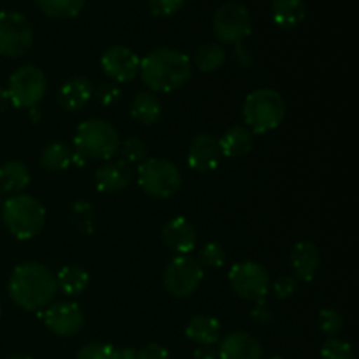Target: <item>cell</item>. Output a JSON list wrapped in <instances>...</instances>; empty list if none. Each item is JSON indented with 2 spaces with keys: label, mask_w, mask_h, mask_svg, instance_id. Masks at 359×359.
Here are the masks:
<instances>
[{
  "label": "cell",
  "mask_w": 359,
  "mask_h": 359,
  "mask_svg": "<svg viewBox=\"0 0 359 359\" xmlns=\"http://www.w3.org/2000/svg\"><path fill=\"white\" fill-rule=\"evenodd\" d=\"M56 293L55 273L42 263H21L11 273L9 297L23 311L39 312L49 307Z\"/></svg>",
  "instance_id": "cell-1"
},
{
  "label": "cell",
  "mask_w": 359,
  "mask_h": 359,
  "mask_svg": "<svg viewBox=\"0 0 359 359\" xmlns=\"http://www.w3.org/2000/svg\"><path fill=\"white\" fill-rule=\"evenodd\" d=\"M139 76L153 93H172L191 77V60L177 49H153L140 60Z\"/></svg>",
  "instance_id": "cell-2"
},
{
  "label": "cell",
  "mask_w": 359,
  "mask_h": 359,
  "mask_svg": "<svg viewBox=\"0 0 359 359\" xmlns=\"http://www.w3.org/2000/svg\"><path fill=\"white\" fill-rule=\"evenodd\" d=\"M286 100L273 88H259L245 97L242 105V118L251 133H269L279 128L286 118Z\"/></svg>",
  "instance_id": "cell-3"
},
{
  "label": "cell",
  "mask_w": 359,
  "mask_h": 359,
  "mask_svg": "<svg viewBox=\"0 0 359 359\" xmlns=\"http://www.w3.org/2000/svg\"><path fill=\"white\" fill-rule=\"evenodd\" d=\"M121 139L114 126L100 118L81 123L74 135V151L86 160L109 161L118 154Z\"/></svg>",
  "instance_id": "cell-4"
},
{
  "label": "cell",
  "mask_w": 359,
  "mask_h": 359,
  "mask_svg": "<svg viewBox=\"0 0 359 359\" xmlns=\"http://www.w3.org/2000/svg\"><path fill=\"white\" fill-rule=\"evenodd\" d=\"M2 219L13 237L18 241H30L44 228L46 209L35 196L18 193L4 202Z\"/></svg>",
  "instance_id": "cell-5"
},
{
  "label": "cell",
  "mask_w": 359,
  "mask_h": 359,
  "mask_svg": "<svg viewBox=\"0 0 359 359\" xmlns=\"http://www.w3.org/2000/svg\"><path fill=\"white\" fill-rule=\"evenodd\" d=\"M137 182L153 198H170L182 184V174L165 158H147L137 167Z\"/></svg>",
  "instance_id": "cell-6"
},
{
  "label": "cell",
  "mask_w": 359,
  "mask_h": 359,
  "mask_svg": "<svg viewBox=\"0 0 359 359\" xmlns=\"http://www.w3.org/2000/svg\"><path fill=\"white\" fill-rule=\"evenodd\" d=\"M48 90V81L44 72L35 65H23L14 70L9 77V95L11 105L18 109H34L44 98Z\"/></svg>",
  "instance_id": "cell-7"
},
{
  "label": "cell",
  "mask_w": 359,
  "mask_h": 359,
  "mask_svg": "<svg viewBox=\"0 0 359 359\" xmlns=\"http://www.w3.org/2000/svg\"><path fill=\"white\" fill-rule=\"evenodd\" d=\"M228 280L237 297L252 304L265 300L272 286L266 269L256 262L235 263L228 272Z\"/></svg>",
  "instance_id": "cell-8"
},
{
  "label": "cell",
  "mask_w": 359,
  "mask_h": 359,
  "mask_svg": "<svg viewBox=\"0 0 359 359\" xmlns=\"http://www.w3.org/2000/svg\"><path fill=\"white\" fill-rule=\"evenodd\" d=\"M203 280V266L189 255L175 256L163 272V286L174 298H188L195 293Z\"/></svg>",
  "instance_id": "cell-9"
},
{
  "label": "cell",
  "mask_w": 359,
  "mask_h": 359,
  "mask_svg": "<svg viewBox=\"0 0 359 359\" xmlns=\"http://www.w3.org/2000/svg\"><path fill=\"white\" fill-rule=\"evenodd\" d=\"M214 35L223 44H238L252 32V20L248 7L238 2H226L212 16Z\"/></svg>",
  "instance_id": "cell-10"
},
{
  "label": "cell",
  "mask_w": 359,
  "mask_h": 359,
  "mask_svg": "<svg viewBox=\"0 0 359 359\" xmlns=\"http://www.w3.org/2000/svg\"><path fill=\"white\" fill-rule=\"evenodd\" d=\"M34 44V30L23 14L16 11L0 13V55L20 58L27 55Z\"/></svg>",
  "instance_id": "cell-11"
},
{
  "label": "cell",
  "mask_w": 359,
  "mask_h": 359,
  "mask_svg": "<svg viewBox=\"0 0 359 359\" xmlns=\"http://www.w3.org/2000/svg\"><path fill=\"white\" fill-rule=\"evenodd\" d=\"M102 70L112 83H130L139 76L140 58L126 46H112L105 49L100 58Z\"/></svg>",
  "instance_id": "cell-12"
},
{
  "label": "cell",
  "mask_w": 359,
  "mask_h": 359,
  "mask_svg": "<svg viewBox=\"0 0 359 359\" xmlns=\"http://www.w3.org/2000/svg\"><path fill=\"white\" fill-rule=\"evenodd\" d=\"M46 328L56 337H74L84 325V314L74 302H60L44 309L42 314Z\"/></svg>",
  "instance_id": "cell-13"
},
{
  "label": "cell",
  "mask_w": 359,
  "mask_h": 359,
  "mask_svg": "<svg viewBox=\"0 0 359 359\" xmlns=\"http://www.w3.org/2000/svg\"><path fill=\"white\" fill-rule=\"evenodd\" d=\"M219 142L210 133H200L193 139L188 153V165L196 172H212L216 170L221 161Z\"/></svg>",
  "instance_id": "cell-14"
},
{
  "label": "cell",
  "mask_w": 359,
  "mask_h": 359,
  "mask_svg": "<svg viewBox=\"0 0 359 359\" xmlns=\"http://www.w3.org/2000/svg\"><path fill=\"white\" fill-rule=\"evenodd\" d=\"M290 266L294 279L311 283L321 266V252H319L318 245L309 241L294 244L290 252Z\"/></svg>",
  "instance_id": "cell-15"
},
{
  "label": "cell",
  "mask_w": 359,
  "mask_h": 359,
  "mask_svg": "<svg viewBox=\"0 0 359 359\" xmlns=\"http://www.w3.org/2000/svg\"><path fill=\"white\" fill-rule=\"evenodd\" d=\"M161 241L177 256L189 255L196 245V231L186 217H172L161 228Z\"/></svg>",
  "instance_id": "cell-16"
},
{
  "label": "cell",
  "mask_w": 359,
  "mask_h": 359,
  "mask_svg": "<svg viewBox=\"0 0 359 359\" xmlns=\"http://www.w3.org/2000/svg\"><path fill=\"white\" fill-rule=\"evenodd\" d=\"M217 356L219 359H262L263 347L251 333L233 332L221 340Z\"/></svg>",
  "instance_id": "cell-17"
},
{
  "label": "cell",
  "mask_w": 359,
  "mask_h": 359,
  "mask_svg": "<svg viewBox=\"0 0 359 359\" xmlns=\"http://www.w3.org/2000/svg\"><path fill=\"white\" fill-rule=\"evenodd\" d=\"M132 168L123 160H109L95 172V186L102 193H118L132 182Z\"/></svg>",
  "instance_id": "cell-18"
},
{
  "label": "cell",
  "mask_w": 359,
  "mask_h": 359,
  "mask_svg": "<svg viewBox=\"0 0 359 359\" xmlns=\"http://www.w3.org/2000/svg\"><path fill=\"white\" fill-rule=\"evenodd\" d=\"M91 98H93V86H91V81L84 76L70 77L58 91L60 107L69 112L83 109Z\"/></svg>",
  "instance_id": "cell-19"
},
{
  "label": "cell",
  "mask_w": 359,
  "mask_h": 359,
  "mask_svg": "<svg viewBox=\"0 0 359 359\" xmlns=\"http://www.w3.org/2000/svg\"><path fill=\"white\" fill-rule=\"evenodd\" d=\"M186 339L195 342L196 346L207 347L216 346L221 337V325L212 316H195L188 321L184 328Z\"/></svg>",
  "instance_id": "cell-20"
},
{
  "label": "cell",
  "mask_w": 359,
  "mask_h": 359,
  "mask_svg": "<svg viewBox=\"0 0 359 359\" xmlns=\"http://www.w3.org/2000/svg\"><path fill=\"white\" fill-rule=\"evenodd\" d=\"M219 142L221 154L226 158H242L249 154L255 146L252 133L245 126H231L221 135Z\"/></svg>",
  "instance_id": "cell-21"
},
{
  "label": "cell",
  "mask_w": 359,
  "mask_h": 359,
  "mask_svg": "<svg viewBox=\"0 0 359 359\" xmlns=\"http://www.w3.org/2000/svg\"><path fill=\"white\" fill-rule=\"evenodd\" d=\"M161 112H163L161 102L153 91H140V93H137L135 98L132 100V107H130L132 118L142 126L154 125L161 118Z\"/></svg>",
  "instance_id": "cell-22"
},
{
  "label": "cell",
  "mask_w": 359,
  "mask_h": 359,
  "mask_svg": "<svg viewBox=\"0 0 359 359\" xmlns=\"http://www.w3.org/2000/svg\"><path fill=\"white\" fill-rule=\"evenodd\" d=\"M32 174L23 161H7L0 165V193L18 195L30 184Z\"/></svg>",
  "instance_id": "cell-23"
},
{
  "label": "cell",
  "mask_w": 359,
  "mask_h": 359,
  "mask_svg": "<svg viewBox=\"0 0 359 359\" xmlns=\"http://www.w3.org/2000/svg\"><path fill=\"white\" fill-rule=\"evenodd\" d=\"M304 0H272V20L280 28H294L304 21Z\"/></svg>",
  "instance_id": "cell-24"
},
{
  "label": "cell",
  "mask_w": 359,
  "mask_h": 359,
  "mask_svg": "<svg viewBox=\"0 0 359 359\" xmlns=\"http://www.w3.org/2000/svg\"><path fill=\"white\" fill-rule=\"evenodd\" d=\"M56 286L58 291L69 294V297H76L81 294L90 284V273L77 265L63 266L58 273H56Z\"/></svg>",
  "instance_id": "cell-25"
},
{
  "label": "cell",
  "mask_w": 359,
  "mask_h": 359,
  "mask_svg": "<svg viewBox=\"0 0 359 359\" xmlns=\"http://www.w3.org/2000/svg\"><path fill=\"white\" fill-rule=\"evenodd\" d=\"M193 60L200 72H216L226 62V51L217 42H205L196 49Z\"/></svg>",
  "instance_id": "cell-26"
},
{
  "label": "cell",
  "mask_w": 359,
  "mask_h": 359,
  "mask_svg": "<svg viewBox=\"0 0 359 359\" xmlns=\"http://www.w3.org/2000/svg\"><path fill=\"white\" fill-rule=\"evenodd\" d=\"M72 156L74 151L69 146L62 142H53L42 149L39 161H41V167L46 168V170L60 172L67 170L72 165Z\"/></svg>",
  "instance_id": "cell-27"
},
{
  "label": "cell",
  "mask_w": 359,
  "mask_h": 359,
  "mask_svg": "<svg viewBox=\"0 0 359 359\" xmlns=\"http://www.w3.org/2000/svg\"><path fill=\"white\" fill-rule=\"evenodd\" d=\"M86 0H37L42 13L55 20H69L76 18L84 9Z\"/></svg>",
  "instance_id": "cell-28"
},
{
  "label": "cell",
  "mask_w": 359,
  "mask_h": 359,
  "mask_svg": "<svg viewBox=\"0 0 359 359\" xmlns=\"http://www.w3.org/2000/svg\"><path fill=\"white\" fill-rule=\"evenodd\" d=\"M118 153L121 154L119 160H123L128 165H137L139 167L142 161H146L149 158V147L139 137H130V139L123 140Z\"/></svg>",
  "instance_id": "cell-29"
},
{
  "label": "cell",
  "mask_w": 359,
  "mask_h": 359,
  "mask_svg": "<svg viewBox=\"0 0 359 359\" xmlns=\"http://www.w3.org/2000/svg\"><path fill=\"white\" fill-rule=\"evenodd\" d=\"M198 263L205 269H221L226 263V252L216 242H209L200 249Z\"/></svg>",
  "instance_id": "cell-30"
},
{
  "label": "cell",
  "mask_w": 359,
  "mask_h": 359,
  "mask_svg": "<svg viewBox=\"0 0 359 359\" xmlns=\"http://www.w3.org/2000/svg\"><path fill=\"white\" fill-rule=\"evenodd\" d=\"M319 328L328 339H335L344 328V318L335 309H323L319 312Z\"/></svg>",
  "instance_id": "cell-31"
},
{
  "label": "cell",
  "mask_w": 359,
  "mask_h": 359,
  "mask_svg": "<svg viewBox=\"0 0 359 359\" xmlns=\"http://www.w3.org/2000/svg\"><path fill=\"white\" fill-rule=\"evenodd\" d=\"M321 359H356V354L346 340L328 339L321 347Z\"/></svg>",
  "instance_id": "cell-32"
},
{
  "label": "cell",
  "mask_w": 359,
  "mask_h": 359,
  "mask_svg": "<svg viewBox=\"0 0 359 359\" xmlns=\"http://www.w3.org/2000/svg\"><path fill=\"white\" fill-rule=\"evenodd\" d=\"M93 97L97 98V102L104 107H112L119 102L121 98V90H119L118 84L114 83H102L98 84L97 90H93Z\"/></svg>",
  "instance_id": "cell-33"
},
{
  "label": "cell",
  "mask_w": 359,
  "mask_h": 359,
  "mask_svg": "<svg viewBox=\"0 0 359 359\" xmlns=\"http://www.w3.org/2000/svg\"><path fill=\"white\" fill-rule=\"evenodd\" d=\"M114 347L104 342H90L77 351L76 359H111Z\"/></svg>",
  "instance_id": "cell-34"
},
{
  "label": "cell",
  "mask_w": 359,
  "mask_h": 359,
  "mask_svg": "<svg viewBox=\"0 0 359 359\" xmlns=\"http://www.w3.org/2000/svg\"><path fill=\"white\" fill-rule=\"evenodd\" d=\"M184 2L186 0H147V6L154 16L167 18L177 14L184 7Z\"/></svg>",
  "instance_id": "cell-35"
},
{
  "label": "cell",
  "mask_w": 359,
  "mask_h": 359,
  "mask_svg": "<svg viewBox=\"0 0 359 359\" xmlns=\"http://www.w3.org/2000/svg\"><path fill=\"white\" fill-rule=\"evenodd\" d=\"M297 287H298V280L294 279L293 276H280L279 279L270 286V290L273 291L276 298H279V300H287V298L293 297Z\"/></svg>",
  "instance_id": "cell-36"
},
{
  "label": "cell",
  "mask_w": 359,
  "mask_h": 359,
  "mask_svg": "<svg viewBox=\"0 0 359 359\" xmlns=\"http://www.w3.org/2000/svg\"><path fill=\"white\" fill-rule=\"evenodd\" d=\"M251 318L256 325L266 326V325H270V323H273L276 314H273L270 304H266L265 300H262V302H256L255 304V307H252V311H251Z\"/></svg>",
  "instance_id": "cell-37"
},
{
  "label": "cell",
  "mask_w": 359,
  "mask_h": 359,
  "mask_svg": "<svg viewBox=\"0 0 359 359\" xmlns=\"http://www.w3.org/2000/svg\"><path fill=\"white\" fill-rule=\"evenodd\" d=\"M135 359H170V354L160 344H147L137 351Z\"/></svg>",
  "instance_id": "cell-38"
},
{
  "label": "cell",
  "mask_w": 359,
  "mask_h": 359,
  "mask_svg": "<svg viewBox=\"0 0 359 359\" xmlns=\"http://www.w3.org/2000/svg\"><path fill=\"white\" fill-rule=\"evenodd\" d=\"M233 53H231V58H233V62L237 63L238 67H242V69H249V67L252 65V62H255V56H252L251 49L245 48L242 42H238V44H233Z\"/></svg>",
  "instance_id": "cell-39"
},
{
  "label": "cell",
  "mask_w": 359,
  "mask_h": 359,
  "mask_svg": "<svg viewBox=\"0 0 359 359\" xmlns=\"http://www.w3.org/2000/svg\"><path fill=\"white\" fill-rule=\"evenodd\" d=\"M195 359H219V356H217V351L212 346H207L198 347L195 351Z\"/></svg>",
  "instance_id": "cell-40"
},
{
  "label": "cell",
  "mask_w": 359,
  "mask_h": 359,
  "mask_svg": "<svg viewBox=\"0 0 359 359\" xmlns=\"http://www.w3.org/2000/svg\"><path fill=\"white\" fill-rule=\"evenodd\" d=\"M137 351L132 349V347H121V349L112 351V358L111 359H135Z\"/></svg>",
  "instance_id": "cell-41"
},
{
  "label": "cell",
  "mask_w": 359,
  "mask_h": 359,
  "mask_svg": "<svg viewBox=\"0 0 359 359\" xmlns=\"http://www.w3.org/2000/svg\"><path fill=\"white\" fill-rule=\"evenodd\" d=\"M9 105H11V100H9V95H7V90L0 86V114L7 111Z\"/></svg>",
  "instance_id": "cell-42"
},
{
  "label": "cell",
  "mask_w": 359,
  "mask_h": 359,
  "mask_svg": "<svg viewBox=\"0 0 359 359\" xmlns=\"http://www.w3.org/2000/svg\"><path fill=\"white\" fill-rule=\"evenodd\" d=\"M9 359H32L30 356H13V358H9Z\"/></svg>",
  "instance_id": "cell-43"
},
{
  "label": "cell",
  "mask_w": 359,
  "mask_h": 359,
  "mask_svg": "<svg viewBox=\"0 0 359 359\" xmlns=\"http://www.w3.org/2000/svg\"><path fill=\"white\" fill-rule=\"evenodd\" d=\"M270 359H284V358H280V356H273V358H270Z\"/></svg>",
  "instance_id": "cell-44"
},
{
  "label": "cell",
  "mask_w": 359,
  "mask_h": 359,
  "mask_svg": "<svg viewBox=\"0 0 359 359\" xmlns=\"http://www.w3.org/2000/svg\"><path fill=\"white\" fill-rule=\"evenodd\" d=\"M0 205H2V193H0Z\"/></svg>",
  "instance_id": "cell-45"
},
{
  "label": "cell",
  "mask_w": 359,
  "mask_h": 359,
  "mask_svg": "<svg viewBox=\"0 0 359 359\" xmlns=\"http://www.w3.org/2000/svg\"><path fill=\"white\" fill-rule=\"evenodd\" d=\"M0 316H2V304H0Z\"/></svg>",
  "instance_id": "cell-46"
}]
</instances>
